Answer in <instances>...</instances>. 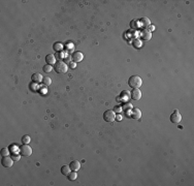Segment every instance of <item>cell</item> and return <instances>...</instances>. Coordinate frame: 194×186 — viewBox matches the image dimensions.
I'll return each mask as SVG.
<instances>
[{
  "mask_svg": "<svg viewBox=\"0 0 194 186\" xmlns=\"http://www.w3.org/2000/svg\"><path fill=\"white\" fill-rule=\"evenodd\" d=\"M142 84H143V81L140 75H132L128 80V85L133 89H138L142 86Z\"/></svg>",
  "mask_w": 194,
  "mask_h": 186,
  "instance_id": "obj_1",
  "label": "cell"
},
{
  "mask_svg": "<svg viewBox=\"0 0 194 186\" xmlns=\"http://www.w3.org/2000/svg\"><path fill=\"white\" fill-rule=\"evenodd\" d=\"M55 70H56V72L58 73H65L68 69V67H67V64L65 63V62L63 61H58L55 63Z\"/></svg>",
  "mask_w": 194,
  "mask_h": 186,
  "instance_id": "obj_2",
  "label": "cell"
},
{
  "mask_svg": "<svg viewBox=\"0 0 194 186\" xmlns=\"http://www.w3.org/2000/svg\"><path fill=\"white\" fill-rule=\"evenodd\" d=\"M20 154L22 156L28 157L32 154V148L30 146H28V144H24L20 147Z\"/></svg>",
  "mask_w": 194,
  "mask_h": 186,
  "instance_id": "obj_3",
  "label": "cell"
},
{
  "mask_svg": "<svg viewBox=\"0 0 194 186\" xmlns=\"http://www.w3.org/2000/svg\"><path fill=\"white\" fill-rule=\"evenodd\" d=\"M115 118H116V115L113 110H108V111L104 112V114H103V119L106 122H113Z\"/></svg>",
  "mask_w": 194,
  "mask_h": 186,
  "instance_id": "obj_4",
  "label": "cell"
},
{
  "mask_svg": "<svg viewBox=\"0 0 194 186\" xmlns=\"http://www.w3.org/2000/svg\"><path fill=\"white\" fill-rule=\"evenodd\" d=\"M181 120H182V116H181V114H180V112L178 111V110H175L174 113L170 115V121H171L172 123H176V124H177V123H179Z\"/></svg>",
  "mask_w": 194,
  "mask_h": 186,
  "instance_id": "obj_5",
  "label": "cell"
},
{
  "mask_svg": "<svg viewBox=\"0 0 194 186\" xmlns=\"http://www.w3.org/2000/svg\"><path fill=\"white\" fill-rule=\"evenodd\" d=\"M1 163L4 168H11L12 167V163H13V159L8 156H4L1 160Z\"/></svg>",
  "mask_w": 194,
  "mask_h": 186,
  "instance_id": "obj_6",
  "label": "cell"
},
{
  "mask_svg": "<svg viewBox=\"0 0 194 186\" xmlns=\"http://www.w3.org/2000/svg\"><path fill=\"white\" fill-rule=\"evenodd\" d=\"M131 98L134 100H140L142 98V92L138 89H133L131 92Z\"/></svg>",
  "mask_w": 194,
  "mask_h": 186,
  "instance_id": "obj_7",
  "label": "cell"
},
{
  "mask_svg": "<svg viewBox=\"0 0 194 186\" xmlns=\"http://www.w3.org/2000/svg\"><path fill=\"white\" fill-rule=\"evenodd\" d=\"M83 58H84V56H83V54L81 52H74L72 54V60L74 63H77V62H81L83 60Z\"/></svg>",
  "mask_w": 194,
  "mask_h": 186,
  "instance_id": "obj_8",
  "label": "cell"
},
{
  "mask_svg": "<svg viewBox=\"0 0 194 186\" xmlns=\"http://www.w3.org/2000/svg\"><path fill=\"white\" fill-rule=\"evenodd\" d=\"M69 168H70L71 171H75L77 172L78 170L81 169V162L79 160H73L70 162V164H69Z\"/></svg>",
  "mask_w": 194,
  "mask_h": 186,
  "instance_id": "obj_9",
  "label": "cell"
},
{
  "mask_svg": "<svg viewBox=\"0 0 194 186\" xmlns=\"http://www.w3.org/2000/svg\"><path fill=\"white\" fill-rule=\"evenodd\" d=\"M46 61H47L48 64L52 65V64H55V63H56V58H55L54 55L48 54V55H47V57H46Z\"/></svg>",
  "mask_w": 194,
  "mask_h": 186,
  "instance_id": "obj_10",
  "label": "cell"
},
{
  "mask_svg": "<svg viewBox=\"0 0 194 186\" xmlns=\"http://www.w3.org/2000/svg\"><path fill=\"white\" fill-rule=\"evenodd\" d=\"M131 116H132L133 119H140L141 117H142L141 110L140 109H134L133 111H132V113H131Z\"/></svg>",
  "mask_w": 194,
  "mask_h": 186,
  "instance_id": "obj_11",
  "label": "cell"
},
{
  "mask_svg": "<svg viewBox=\"0 0 194 186\" xmlns=\"http://www.w3.org/2000/svg\"><path fill=\"white\" fill-rule=\"evenodd\" d=\"M151 37H152V35H151V32L149 30H144L142 32V38L144 40H150Z\"/></svg>",
  "mask_w": 194,
  "mask_h": 186,
  "instance_id": "obj_12",
  "label": "cell"
},
{
  "mask_svg": "<svg viewBox=\"0 0 194 186\" xmlns=\"http://www.w3.org/2000/svg\"><path fill=\"white\" fill-rule=\"evenodd\" d=\"M43 79L44 78L40 73H33L32 74V81L35 82V83H40L41 81H43Z\"/></svg>",
  "mask_w": 194,
  "mask_h": 186,
  "instance_id": "obj_13",
  "label": "cell"
},
{
  "mask_svg": "<svg viewBox=\"0 0 194 186\" xmlns=\"http://www.w3.org/2000/svg\"><path fill=\"white\" fill-rule=\"evenodd\" d=\"M71 172V170H70V168L69 167H67V165H63V167L61 168V173L63 174L64 176H67L69 173Z\"/></svg>",
  "mask_w": 194,
  "mask_h": 186,
  "instance_id": "obj_14",
  "label": "cell"
},
{
  "mask_svg": "<svg viewBox=\"0 0 194 186\" xmlns=\"http://www.w3.org/2000/svg\"><path fill=\"white\" fill-rule=\"evenodd\" d=\"M77 172L75 171H71L70 173H69L68 175H67V177H68V180H70V181H73V180H75L77 179Z\"/></svg>",
  "mask_w": 194,
  "mask_h": 186,
  "instance_id": "obj_15",
  "label": "cell"
},
{
  "mask_svg": "<svg viewBox=\"0 0 194 186\" xmlns=\"http://www.w3.org/2000/svg\"><path fill=\"white\" fill-rule=\"evenodd\" d=\"M54 50L55 51H62V50H63V48H64V46H63V44H62V43H56V44H55L54 45Z\"/></svg>",
  "mask_w": 194,
  "mask_h": 186,
  "instance_id": "obj_16",
  "label": "cell"
},
{
  "mask_svg": "<svg viewBox=\"0 0 194 186\" xmlns=\"http://www.w3.org/2000/svg\"><path fill=\"white\" fill-rule=\"evenodd\" d=\"M141 24H142V26H144V27H148V26L150 25V21H149L148 18H143L142 21H141Z\"/></svg>",
  "mask_w": 194,
  "mask_h": 186,
  "instance_id": "obj_17",
  "label": "cell"
},
{
  "mask_svg": "<svg viewBox=\"0 0 194 186\" xmlns=\"http://www.w3.org/2000/svg\"><path fill=\"white\" fill-rule=\"evenodd\" d=\"M43 83H44V85H46V86H50L52 84V80L48 77H45L43 79Z\"/></svg>",
  "mask_w": 194,
  "mask_h": 186,
  "instance_id": "obj_18",
  "label": "cell"
},
{
  "mask_svg": "<svg viewBox=\"0 0 194 186\" xmlns=\"http://www.w3.org/2000/svg\"><path fill=\"white\" fill-rule=\"evenodd\" d=\"M30 141H31V139H30V136H29L28 134H26V135H24V136L22 137V143H23V144H29Z\"/></svg>",
  "mask_w": 194,
  "mask_h": 186,
  "instance_id": "obj_19",
  "label": "cell"
},
{
  "mask_svg": "<svg viewBox=\"0 0 194 186\" xmlns=\"http://www.w3.org/2000/svg\"><path fill=\"white\" fill-rule=\"evenodd\" d=\"M8 153H9V150H8L7 148H2V149H1V155H2L3 157H4V156H7Z\"/></svg>",
  "mask_w": 194,
  "mask_h": 186,
  "instance_id": "obj_20",
  "label": "cell"
},
{
  "mask_svg": "<svg viewBox=\"0 0 194 186\" xmlns=\"http://www.w3.org/2000/svg\"><path fill=\"white\" fill-rule=\"evenodd\" d=\"M52 65H50V64H47V65H45L44 66V71L45 72H50L51 70H52Z\"/></svg>",
  "mask_w": 194,
  "mask_h": 186,
  "instance_id": "obj_21",
  "label": "cell"
},
{
  "mask_svg": "<svg viewBox=\"0 0 194 186\" xmlns=\"http://www.w3.org/2000/svg\"><path fill=\"white\" fill-rule=\"evenodd\" d=\"M11 158H12V159H13V160H16V161H18V160L20 159V157H19L18 155H15V154H13V155H12V157H11Z\"/></svg>",
  "mask_w": 194,
  "mask_h": 186,
  "instance_id": "obj_22",
  "label": "cell"
},
{
  "mask_svg": "<svg viewBox=\"0 0 194 186\" xmlns=\"http://www.w3.org/2000/svg\"><path fill=\"white\" fill-rule=\"evenodd\" d=\"M128 93H129L128 91H124V92L122 93V96H123V97H124V98H126V97H127V96H128Z\"/></svg>",
  "mask_w": 194,
  "mask_h": 186,
  "instance_id": "obj_23",
  "label": "cell"
},
{
  "mask_svg": "<svg viewBox=\"0 0 194 186\" xmlns=\"http://www.w3.org/2000/svg\"><path fill=\"white\" fill-rule=\"evenodd\" d=\"M132 108V106H131V103H127V105L124 107V110H126V109H131Z\"/></svg>",
  "mask_w": 194,
  "mask_h": 186,
  "instance_id": "obj_24",
  "label": "cell"
},
{
  "mask_svg": "<svg viewBox=\"0 0 194 186\" xmlns=\"http://www.w3.org/2000/svg\"><path fill=\"white\" fill-rule=\"evenodd\" d=\"M69 66H70V68H75V63H72V62H70Z\"/></svg>",
  "mask_w": 194,
  "mask_h": 186,
  "instance_id": "obj_25",
  "label": "cell"
},
{
  "mask_svg": "<svg viewBox=\"0 0 194 186\" xmlns=\"http://www.w3.org/2000/svg\"><path fill=\"white\" fill-rule=\"evenodd\" d=\"M116 111H117V112H120V111H121V109H120V108H117V109H116Z\"/></svg>",
  "mask_w": 194,
  "mask_h": 186,
  "instance_id": "obj_26",
  "label": "cell"
},
{
  "mask_svg": "<svg viewBox=\"0 0 194 186\" xmlns=\"http://www.w3.org/2000/svg\"><path fill=\"white\" fill-rule=\"evenodd\" d=\"M150 27H151V28H150L151 30H154V29H155V27H154V26H150Z\"/></svg>",
  "mask_w": 194,
  "mask_h": 186,
  "instance_id": "obj_27",
  "label": "cell"
}]
</instances>
